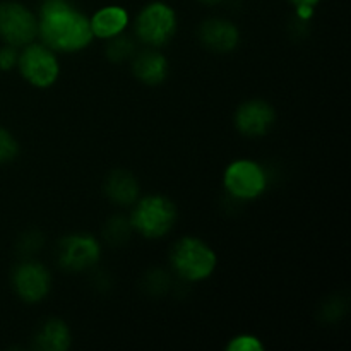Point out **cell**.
I'll use <instances>...</instances> for the list:
<instances>
[{
	"mask_svg": "<svg viewBox=\"0 0 351 351\" xmlns=\"http://www.w3.org/2000/svg\"><path fill=\"white\" fill-rule=\"evenodd\" d=\"M19 153V144L14 139L12 134L0 127V165L9 163Z\"/></svg>",
	"mask_w": 351,
	"mask_h": 351,
	"instance_id": "obj_17",
	"label": "cell"
},
{
	"mask_svg": "<svg viewBox=\"0 0 351 351\" xmlns=\"http://www.w3.org/2000/svg\"><path fill=\"white\" fill-rule=\"evenodd\" d=\"M134 74L146 84H160L168 75V60L156 50H144L134 58Z\"/></svg>",
	"mask_w": 351,
	"mask_h": 351,
	"instance_id": "obj_13",
	"label": "cell"
},
{
	"mask_svg": "<svg viewBox=\"0 0 351 351\" xmlns=\"http://www.w3.org/2000/svg\"><path fill=\"white\" fill-rule=\"evenodd\" d=\"M274 110L269 103L263 99L247 101L237 110L235 125L243 136H264L274 123Z\"/></svg>",
	"mask_w": 351,
	"mask_h": 351,
	"instance_id": "obj_10",
	"label": "cell"
},
{
	"mask_svg": "<svg viewBox=\"0 0 351 351\" xmlns=\"http://www.w3.org/2000/svg\"><path fill=\"white\" fill-rule=\"evenodd\" d=\"M17 67L23 77L36 88L51 86L60 72L57 57L47 45H26L24 51L19 55Z\"/></svg>",
	"mask_w": 351,
	"mask_h": 351,
	"instance_id": "obj_6",
	"label": "cell"
},
{
	"mask_svg": "<svg viewBox=\"0 0 351 351\" xmlns=\"http://www.w3.org/2000/svg\"><path fill=\"white\" fill-rule=\"evenodd\" d=\"M106 55L112 62H123L134 55V41L120 33L117 36L110 38V45L106 48Z\"/></svg>",
	"mask_w": 351,
	"mask_h": 351,
	"instance_id": "obj_16",
	"label": "cell"
},
{
	"mask_svg": "<svg viewBox=\"0 0 351 351\" xmlns=\"http://www.w3.org/2000/svg\"><path fill=\"white\" fill-rule=\"evenodd\" d=\"M177 208L165 195H147L141 199L130 216V226L146 239L165 237L175 225Z\"/></svg>",
	"mask_w": 351,
	"mask_h": 351,
	"instance_id": "obj_2",
	"label": "cell"
},
{
	"mask_svg": "<svg viewBox=\"0 0 351 351\" xmlns=\"http://www.w3.org/2000/svg\"><path fill=\"white\" fill-rule=\"evenodd\" d=\"M226 350L230 351H263L264 346L259 341V338L252 335H240L233 338L232 341L226 345Z\"/></svg>",
	"mask_w": 351,
	"mask_h": 351,
	"instance_id": "obj_18",
	"label": "cell"
},
{
	"mask_svg": "<svg viewBox=\"0 0 351 351\" xmlns=\"http://www.w3.org/2000/svg\"><path fill=\"white\" fill-rule=\"evenodd\" d=\"M17 60H19V53H17L16 47L5 45L0 48V71H10L16 67Z\"/></svg>",
	"mask_w": 351,
	"mask_h": 351,
	"instance_id": "obj_20",
	"label": "cell"
},
{
	"mask_svg": "<svg viewBox=\"0 0 351 351\" xmlns=\"http://www.w3.org/2000/svg\"><path fill=\"white\" fill-rule=\"evenodd\" d=\"M201 2L209 3V5H213V3H219V2H221V0H201Z\"/></svg>",
	"mask_w": 351,
	"mask_h": 351,
	"instance_id": "obj_22",
	"label": "cell"
},
{
	"mask_svg": "<svg viewBox=\"0 0 351 351\" xmlns=\"http://www.w3.org/2000/svg\"><path fill=\"white\" fill-rule=\"evenodd\" d=\"M130 228H132L130 223H125L122 218H113L112 221L106 225L105 235L110 242H123V240L129 237Z\"/></svg>",
	"mask_w": 351,
	"mask_h": 351,
	"instance_id": "obj_19",
	"label": "cell"
},
{
	"mask_svg": "<svg viewBox=\"0 0 351 351\" xmlns=\"http://www.w3.org/2000/svg\"><path fill=\"white\" fill-rule=\"evenodd\" d=\"M177 31V14L163 2L144 7L136 19V36L149 47H161L173 38Z\"/></svg>",
	"mask_w": 351,
	"mask_h": 351,
	"instance_id": "obj_4",
	"label": "cell"
},
{
	"mask_svg": "<svg viewBox=\"0 0 351 351\" xmlns=\"http://www.w3.org/2000/svg\"><path fill=\"white\" fill-rule=\"evenodd\" d=\"M12 287L17 297L36 304L50 291V273L40 263H23L12 274Z\"/></svg>",
	"mask_w": 351,
	"mask_h": 351,
	"instance_id": "obj_9",
	"label": "cell"
},
{
	"mask_svg": "<svg viewBox=\"0 0 351 351\" xmlns=\"http://www.w3.org/2000/svg\"><path fill=\"white\" fill-rule=\"evenodd\" d=\"M34 345L43 351H65L71 346V331L64 321L50 319L38 329Z\"/></svg>",
	"mask_w": 351,
	"mask_h": 351,
	"instance_id": "obj_14",
	"label": "cell"
},
{
	"mask_svg": "<svg viewBox=\"0 0 351 351\" xmlns=\"http://www.w3.org/2000/svg\"><path fill=\"white\" fill-rule=\"evenodd\" d=\"M38 34L53 51H79L91 43L89 19L67 0H45L38 17Z\"/></svg>",
	"mask_w": 351,
	"mask_h": 351,
	"instance_id": "obj_1",
	"label": "cell"
},
{
	"mask_svg": "<svg viewBox=\"0 0 351 351\" xmlns=\"http://www.w3.org/2000/svg\"><path fill=\"white\" fill-rule=\"evenodd\" d=\"M290 2L297 7L298 14H300L302 17H308L312 14V9H314L321 0H290Z\"/></svg>",
	"mask_w": 351,
	"mask_h": 351,
	"instance_id": "obj_21",
	"label": "cell"
},
{
	"mask_svg": "<svg viewBox=\"0 0 351 351\" xmlns=\"http://www.w3.org/2000/svg\"><path fill=\"white\" fill-rule=\"evenodd\" d=\"M105 192L117 204H134L139 195V185L129 171H113L105 182Z\"/></svg>",
	"mask_w": 351,
	"mask_h": 351,
	"instance_id": "obj_15",
	"label": "cell"
},
{
	"mask_svg": "<svg viewBox=\"0 0 351 351\" xmlns=\"http://www.w3.org/2000/svg\"><path fill=\"white\" fill-rule=\"evenodd\" d=\"M201 40L209 50L226 53L239 45L240 33L235 24L226 19H209L201 26Z\"/></svg>",
	"mask_w": 351,
	"mask_h": 351,
	"instance_id": "obj_11",
	"label": "cell"
},
{
	"mask_svg": "<svg viewBox=\"0 0 351 351\" xmlns=\"http://www.w3.org/2000/svg\"><path fill=\"white\" fill-rule=\"evenodd\" d=\"M99 261V243L95 237L71 235L58 245V263L69 271H84Z\"/></svg>",
	"mask_w": 351,
	"mask_h": 351,
	"instance_id": "obj_8",
	"label": "cell"
},
{
	"mask_svg": "<svg viewBox=\"0 0 351 351\" xmlns=\"http://www.w3.org/2000/svg\"><path fill=\"white\" fill-rule=\"evenodd\" d=\"M38 34V19L27 7L17 2L0 3V38L12 47H26Z\"/></svg>",
	"mask_w": 351,
	"mask_h": 351,
	"instance_id": "obj_5",
	"label": "cell"
},
{
	"mask_svg": "<svg viewBox=\"0 0 351 351\" xmlns=\"http://www.w3.org/2000/svg\"><path fill=\"white\" fill-rule=\"evenodd\" d=\"M171 264L178 276L187 281H202L216 267V254L208 243L194 237L178 240L171 252Z\"/></svg>",
	"mask_w": 351,
	"mask_h": 351,
	"instance_id": "obj_3",
	"label": "cell"
},
{
	"mask_svg": "<svg viewBox=\"0 0 351 351\" xmlns=\"http://www.w3.org/2000/svg\"><path fill=\"white\" fill-rule=\"evenodd\" d=\"M89 24H91L93 36L110 40V38L123 33V29L129 24V14L119 5L103 7L89 19Z\"/></svg>",
	"mask_w": 351,
	"mask_h": 351,
	"instance_id": "obj_12",
	"label": "cell"
},
{
	"mask_svg": "<svg viewBox=\"0 0 351 351\" xmlns=\"http://www.w3.org/2000/svg\"><path fill=\"white\" fill-rule=\"evenodd\" d=\"M225 189L237 199L249 201L256 199L266 191L267 177L266 171L250 160H237L226 168L225 171Z\"/></svg>",
	"mask_w": 351,
	"mask_h": 351,
	"instance_id": "obj_7",
	"label": "cell"
}]
</instances>
